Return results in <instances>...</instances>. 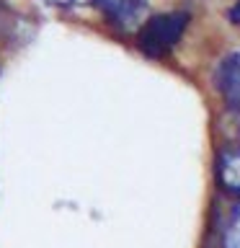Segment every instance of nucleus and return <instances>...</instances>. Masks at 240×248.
Listing matches in <instances>:
<instances>
[{"label":"nucleus","instance_id":"obj_1","mask_svg":"<svg viewBox=\"0 0 240 248\" xmlns=\"http://www.w3.org/2000/svg\"><path fill=\"white\" fill-rule=\"evenodd\" d=\"M189 16L186 13H165V16H155L142 26L139 31V49L150 57H163L176 46V42L181 39Z\"/></svg>","mask_w":240,"mask_h":248},{"label":"nucleus","instance_id":"obj_2","mask_svg":"<svg viewBox=\"0 0 240 248\" xmlns=\"http://www.w3.org/2000/svg\"><path fill=\"white\" fill-rule=\"evenodd\" d=\"M217 88L225 104L240 111V52H230L217 67Z\"/></svg>","mask_w":240,"mask_h":248},{"label":"nucleus","instance_id":"obj_3","mask_svg":"<svg viewBox=\"0 0 240 248\" xmlns=\"http://www.w3.org/2000/svg\"><path fill=\"white\" fill-rule=\"evenodd\" d=\"M90 3H96L108 18L124 29L135 26L145 11V0H90Z\"/></svg>","mask_w":240,"mask_h":248},{"label":"nucleus","instance_id":"obj_4","mask_svg":"<svg viewBox=\"0 0 240 248\" xmlns=\"http://www.w3.org/2000/svg\"><path fill=\"white\" fill-rule=\"evenodd\" d=\"M217 176L225 191L240 197V147H230L217 160Z\"/></svg>","mask_w":240,"mask_h":248},{"label":"nucleus","instance_id":"obj_5","mask_svg":"<svg viewBox=\"0 0 240 248\" xmlns=\"http://www.w3.org/2000/svg\"><path fill=\"white\" fill-rule=\"evenodd\" d=\"M225 248H240V207L232 212V220L225 230Z\"/></svg>","mask_w":240,"mask_h":248},{"label":"nucleus","instance_id":"obj_6","mask_svg":"<svg viewBox=\"0 0 240 248\" xmlns=\"http://www.w3.org/2000/svg\"><path fill=\"white\" fill-rule=\"evenodd\" d=\"M46 5H54V8H62V11H70V8H80L90 0H44Z\"/></svg>","mask_w":240,"mask_h":248},{"label":"nucleus","instance_id":"obj_7","mask_svg":"<svg viewBox=\"0 0 240 248\" xmlns=\"http://www.w3.org/2000/svg\"><path fill=\"white\" fill-rule=\"evenodd\" d=\"M230 21H232V23H240V3L230 11Z\"/></svg>","mask_w":240,"mask_h":248}]
</instances>
